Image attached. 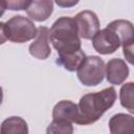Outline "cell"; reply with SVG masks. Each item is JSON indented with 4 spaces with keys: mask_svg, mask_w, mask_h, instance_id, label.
<instances>
[{
    "mask_svg": "<svg viewBox=\"0 0 134 134\" xmlns=\"http://www.w3.org/2000/svg\"><path fill=\"white\" fill-rule=\"evenodd\" d=\"M115 100L116 91L113 87L83 95L79 103V115L75 124L82 126L94 124L114 105Z\"/></svg>",
    "mask_w": 134,
    "mask_h": 134,
    "instance_id": "cell-1",
    "label": "cell"
},
{
    "mask_svg": "<svg viewBox=\"0 0 134 134\" xmlns=\"http://www.w3.org/2000/svg\"><path fill=\"white\" fill-rule=\"evenodd\" d=\"M49 38L58 55L81 49V39L74 18L61 17L55 20L49 30Z\"/></svg>",
    "mask_w": 134,
    "mask_h": 134,
    "instance_id": "cell-2",
    "label": "cell"
},
{
    "mask_svg": "<svg viewBox=\"0 0 134 134\" xmlns=\"http://www.w3.org/2000/svg\"><path fill=\"white\" fill-rule=\"evenodd\" d=\"M1 43L9 40L13 43H25L34 40L38 34V28L31 19L21 15L14 16L5 23H0Z\"/></svg>",
    "mask_w": 134,
    "mask_h": 134,
    "instance_id": "cell-3",
    "label": "cell"
},
{
    "mask_svg": "<svg viewBox=\"0 0 134 134\" xmlns=\"http://www.w3.org/2000/svg\"><path fill=\"white\" fill-rule=\"evenodd\" d=\"M76 74L84 86H97L103 82L106 75L105 62L97 55L86 57L82 65L76 70Z\"/></svg>",
    "mask_w": 134,
    "mask_h": 134,
    "instance_id": "cell-4",
    "label": "cell"
},
{
    "mask_svg": "<svg viewBox=\"0 0 134 134\" xmlns=\"http://www.w3.org/2000/svg\"><path fill=\"white\" fill-rule=\"evenodd\" d=\"M79 36L85 40H92V38L99 30V20L96 14L92 10H82L74 17Z\"/></svg>",
    "mask_w": 134,
    "mask_h": 134,
    "instance_id": "cell-5",
    "label": "cell"
},
{
    "mask_svg": "<svg viewBox=\"0 0 134 134\" xmlns=\"http://www.w3.org/2000/svg\"><path fill=\"white\" fill-rule=\"evenodd\" d=\"M92 46L94 50L100 54H111L115 52L121 44L117 35L106 27L98 30L92 38Z\"/></svg>",
    "mask_w": 134,
    "mask_h": 134,
    "instance_id": "cell-6",
    "label": "cell"
},
{
    "mask_svg": "<svg viewBox=\"0 0 134 134\" xmlns=\"http://www.w3.org/2000/svg\"><path fill=\"white\" fill-rule=\"evenodd\" d=\"M49 30L50 29L46 26H40L38 28V34L28 48L31 57L38 60H46L50 55L51 49L49 46Z\"/></svg>",
    "mask_w": 134,
    "mask_h": 134,
    "instance_id": "cell-7",
    "label": "cell"
},
{
    "mask_svg": "<svg viewBox=\"0 0 134 134\" xmlns=\"http://www.w3.org/2000/svg\"><path fill=\"white\" fill-rule=\"evenodd\" d=\"M129 76V67L121 59H111L106 64V77L112 85L122 84Z\"/></svg>",
    "mask_w": 134,
    "mask_h": 134,
    "instance_id": "cell-8",
    "label": "cell"
},
{
    "mask_svg": "<svg viewBox=\"0 0 134 134\" xmlns=\"http://www.w3.org/2000/svg\"><path fill=\"white\" fill-rule=\"evenodd\" d=\"M53 12L52 0H31L30 5L26 9L27 16L37 22L46 21Z\"/></svg>",
    "mask_w": 134,
    "mask_h": 134,
    "instance_id": "cell-9",
    "label": "cell"
},
{
    "mask_svg": "<svg viewBox=\"0 0 134 134\" xmlns=\"http://www.w3.org/2000/svg\"><path fill=\"white\" fill-rule=\"evenodd\" d=\"M111 134H134V117L126 113H117L109 120Z\"/></svg>",
    "mask_w": 134,
    "mask_h": 134,
    "instance_id": "cell-10",
    "label": "cell"
},
{
    "mask_svg": "<svg viewBox=\"0 0 134 134\" xmlns=\"http://www.w3.org/2000/svg\"><path fill=\"white\" fill-rule=\"evenodd\" d=\"M107 28L117 35L121 46H126L134 42V25L130 21L124 19L114 20L107 25Z\"/></svg>",
    "mask_w": 134,
    "mask_h": 134,
    "instance_id": "cell-11",
    "label": "cell"
},
{
    "mask_svg": "<svg viewBox=\"0 0 134 134\" xmlns=\"http://www.w3.org/2000/svg\"><path fill=\"white\" fill-rule=\"evenodd\" d=\"M79 115V105L71 100H60L55 104L52 110L53 119L68 120L71 122H76Z\"/></svg>",
    "mask_w": 134,
    "mask_h": 134,
    "instance_id": "cell-12",
    "label": "cell"
},
{
    "mask_svg": "<svg viewBox=\"0 0 134 134\" xmlns=\"http://www.w3.org/2000/svg\"><path fill=\"white\" fill-rule=\"evenodd\" d=\"M86 59V54L82 49H79L76 51L59 55L57 59V63L61 66H63L68 71H75L79 69V67L82 65L84 60Z\"/></svg>",
    "mask_w": 134,
    "mask_h": 134,
    "instance_id": "cell-13",
    "label": "cell"
},
{
    "mask_svg": "<svg viewBox=\"0 0 134 134\" xmlns=\"http://www.w3.org/2000/svg\"><path fill=\"white\" fill-rule=\"evenodd\" d=\"M2 134H27V122L20 116H10L1 124Z\"/></svg>",
    "mask_w": 134,
    "mask_h": 134,
    "instance_id": "cell-14",
    "label": "cell"
},
{
    "mask_svg": "<svg viewBox=\"0 0 134 134\" xmlns=\"http://www.w3.org/2000/svg\"><path fill=\"white\" fill-rule=\"evenodd\" d=\"M120 105L130 113L134 114V82L124 84L119 90Z\"/></svg>",
    "mask_w": 134,
    "mask_h": 134,
    "instance_id": "cell-15",
    "label": "cell"
},
{
    "mask_svg": "<svg viewBox=\"0 0 134 134\" xmlns=\"http://www.w3.org/2000/svg\"><path fill=\"white\" fill-rule=\"evenodd\" d=\"M73 122L68 121V120H62V119H53L50 125L48 126L46 132L48 134L53 133H62V134H71L73 133Z\"/></svg>",
    "mask_w": 134,
    "mask_h": 134,
    "instance_id": "cell-16",
    "label": "cell"
},
{
    "mask_svg": "<svg viewBox=\"0 0 134 134\" xmlns=\"http://www.w3.org/2000/svg\"><path fill=\"white\" fill-rule=\"evenodd\" d=\"M31 0H1L2 14L5 9L9 10H26L30 5Z\"/></svg>",
    "mask_w": 134,
    "mask_h": 134,
    "instance_id": "cell-17",
    "label": "cell"
},
{
    "mask_svg": "<svg viewBox=\"0 0 134 134\" xmlns=\"http://www.w3.org/2000/svg\"><path fill=\"white\" fill-rule=\"evenodd\" d=\"M122 53L127 62L134 66V42L122 46Z\"/></svg>",
    "mask_w": 134,
    "mask_h": 134,
    "instance_id": "cell-18",
    "label": "cell"
},
{
    "mask_svg": "<svg viewBox=\"0 0 134 134\" xmlns=\"http://www.w3.org/2000/svg\"><path fill=\"white\" fill-rule=\"evenodd\" d=\"M55 4L60 7H63V8H69V7H73L75 6L80 0H54Z\"/></svg>",
    "mask_w": 134,
    "mask_h": 134,
    "instance_id": "cell-19",
    "label": "cell"
}]
</instances>
